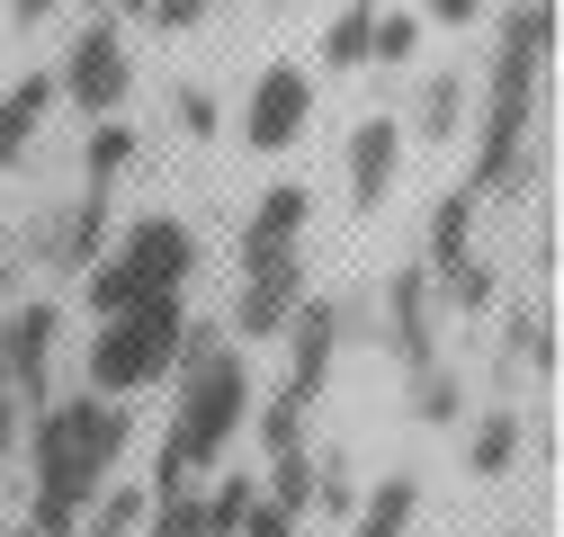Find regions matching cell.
Returning <instances> with one entry per match:
<instances>
[{
    "instance_id": "cell-34",
    "label": "cell",
    "mask_w": 564,
    "mask_h": 537,
    "mask_svg": "<svg viewBox=\"0 0 564 537\" xmlns=\"http://www.w3.org/2000/svg\"><path fill=\"white\" fill-rule=\"evenodd\" d=\"M19 421H28V413H19V394H10V368H0V457H10V439H19Z\"/></svg>"
},
{
    "instance_id": "cell-5",
    "label": "cell",
    "mask_w": 564,
    "mask_h": 537,
    "mask_svg": "<svg viewBox=\"0 0 564 537\" xmlns=\"http://www.w3.org/2000/svg\"><path fill=\"white\" fill-rule=\"evenodd\" d=\"M180 296H153V305H126V314H108L99 331H90V368H82V385L90 394H144V385H162L171 368H180Z\"/></svg>"
},
{
    "instance_id": "cell-12",
    "label": "cell",
    "mask_w": 564,
    "mask_h": 537,
    "mask_svg": "<svg viewBox=\"0 0 564 537\" xmlns=\"http://www.w3.org/2000/svg\"><path fill=\"white\" fill-rule=\"evenodd\" d=\"M340 171H349V207L377 216L394 197V179H403V117H359V125H349Z\"/></svg>"
},
{
    "instance_id": "cell-17",
    "label": "cell",
    "mask_w": 564,
    "mask_h": 537,
    "mask_svg": "<svg viewBox=\"0 0 564 537\" xmlns=\"http://www.w3.org/2000/svg\"><path fill=\"white\" fill-rule=\"evenodd\" d=\"M520 448H529V430H520V403H492V413H475V430H466V465L484 484H502L511 465H520Z\"/></svg>"
},
{
    "instance_id": "cell-3",
    "label": "cell",
    "mask_w": 564,
    "mask_h": 537,
    "mask_svg": "<svg viewBox=\"0 0 564 537\" xmlns=\"http://www.w3.org/2000/svg\"><path fill=\"white\" fill-rule=\"evenodd\" d=\"M555 63V0H511L502 36H492V73H484V117H475V197H520L529 188V125H538V90Z\"/></svg>"
},
{
    "instance_id": "cell-27",
    "label": "cell",
    "mask_w": 564,
    "mask_h": 537,
    "mask_svg": "<svg viewBox=\"0 0 564 537\" xmlns=\"http://www.w3.org/2000/svg\"><path fill=\"white\" fill-rule=\"evenodd\" d=\"M260 502H278L288 519H305V502H314V457H305V448L269 457V475H260Z\"/></svg>"
},
{
    "instance_id": "cell-37",
    "label": "cell",
    "mask_w": 564,
    "mask_h": 537,
    "mask_svg": "<svg viewBox=\"0 0 564 537\" xmlns=\"http://www.w3.org/2000/svg\"><path fill=\"white\" fill-rule=\"evenodd\" d=\"M511 537H538V528H511Z\"/></svg>"
},
{
    "instance_id": "cell-7",
    "label": "cell",
    "mask_w": 564,
    "mask_h": 537,
    "mask_svg": "<svg viewBox=\"0 0 564 537\" xmlns=\"http://www.w3.org/2000/svg\"><path fill=\"white\" fill-rule=\"evenodd\" d=\"M368 322H377V350H394L403 368L440 359V287H431V268H421V260L386 268L377 296H368Z\"/></svg>"
},
{
    "instance_id": "cell-16",
    "label": "cell",
    "mask_w": 564,
    "mask_h": 537,
    "mask_svg": "<svg viewBox=\"0 0 564 537\" xmlns=\"http://www.w3.org/2000/svg\"><path fill=\"white\" fill-rule=\"evenodd\" d=\"M45 117H54V73H19L10 90H0V171H10V162L36 144Z\"/></svg>"
},
{
    "instance_id": "cell-19",
    "label": "cell",
    "mask_w": 564,
    "mask_h": 537,
    "mask_svg": "<svg viewBox=\"0 0 564 537\" xmlns=\"http://www.w3.org/2000/svg\"><path fill=\"white\" fill-rule=\"evenodd\" d=\"M448 144V134H466V81L457 73H431L421 81V99H412V125H403V144Z\"/></svg>"
},
{
    "instance_id": "cell-8",
    "label": "cell",
    "mask_w": 564,
    "mask_h": 537,
    "mask_svg": "<svg viewBox=\"0 0 564 537\" xmlns=\"http://www.w3.org/2000/svg\"><path fill=\"white\" fill-rule=\"evenodd\" d=\"M305 125H314V73L305 63H269L251 81V99H242V144L288 153V144H305Z\"/></svg>"
},
{
    "instance_id": "cell-4",
    "label": "cell",
    "mask_w": 564,
    "mask_h": 537,
    "mask_svg": "<svg viewBox=\"0 0 564 537\" xmlns=\"http://www.w3.org/2000/svg\"><path fill=\"white\" fill-rule=\"evenodd\" d=\"M197 278V233L180 216H144V224H126L108 233V251L82 268V296H90V322L126 314V305H153V296H180Z\"/></svg>"
},
{
    "instance_id": "cell-21",
    "label": "cell",
    "mask_w": 564,
    "mask_h": 537,
    "mask_svg": "<svg viewBox=\"0 0 564 537\" xmlns=\"http://www.w3.org/2000/svg\"><path fill=\"white\" fill-rule=\"evenodd\" d=\"M403 376H412V421H431V430L466 421V376H457L448 359H421V368H403Z\"/></svg>"
},
{
    "instance_id": "cell-38",
    "label": "cell",
    "mask_w": 564,
    "mask_h": 537,
    "mask_svg": "<svg viewBox=\"0 0 564 537\" xmlns=\"http://www.w3.org/2000/svg\"><path fill=\"white\" fill-rule=\"evenodd\" d=\"M269 10H288V0H269Z\"/></svg>"
},
{
    "instance_id": "cell-26",
    "label": "cell",
    "mask_w": 564,
    "mask_h": 537,
    "mask_svg": "<svg viewBox=\"0 0 564 537\" xmlns=\"http://www.w3.org/2000/svg\"><path fill=\"white\" fill-rule=\"evenodd\" d=\"M368 28H377V0H349L323 28V73H368Z\"/></svg>"
},
{
    "instance_id": "cell-33",
    "label": "cell",
    "mask_w": 564,
    "mask_h": 537,
    "mask_svg": "<svg viewBox=\"0 0 564 537\" xmlns=\"http://www.w3.org/2000/svg\"><path fill=\"white\" fill-rule=\"evenodd\" d=\"M412 19H440V28H466V19H484V0H421Z\"/></svg>"
},
{
    "instance_id": "cell-32",
    "label": "cell",
    "mask_w": 564,
    "mask_h": 537,
    "mask_svg": "<svg viewBox=\"0 0 564 537\" xmlns=\"http://www.w3.org/2000/svg\"><path fill=\"white\" fill-rule=\"evenodd\" d=\"M242 537H296V519L278 511V502H251V519H242Z\"/></svg>"
},
{
    "instance_id": "cell-36",
    "label": "cell",
    "mask_w": 564,
    "mask_h": 537,
    "mask_svg": "<svg viewBox=\"0 0 564 537\" xmlns=\"http://www.w3.org/2000/svg\"><path fill=\"white\" fill-rule=\"evenodd\" d=\"M10 287H19V278H10V260H0V305H10Z\"/></svg>"
},
{
    "instance_id": "cell-22",
    "label": "cell",
    "mask_w": 564,
    "mask_h": 537,
    "mask_svg": "<svg viewBox=\"0 0 564 537\" xmlns=\"http://www.w3.org/2000/svg\"><path fill=\"white\" fill-rule=\"evenodd\" d=\"M134 171V125H117V117H90V144H82V188H108L117 197V179Z\"/></svg>"
},
{
    "instance_id": "cell-9",
    "label": "cell",
    "mask_w": 564,
    "mask_h": 537,
    "mask_svg": "<svg viewBox=\"0 0 564 537\" xmlns=\"http://www.w3.org/2000/svg\"><path fill=\"white\" fill-rule=\"evenodd\" d=\"M108 233H117V207H108V188H82L63 216H45V224L28 233V260H36V268H63V278H82V268L108 251Z\"/></svg>"
},
{
    "instance_id": "cell-10",
    "label": "cell",
    "mask_w": 564,
    "mask_h": 537,
    "mask_svg": "<svg viewBox=\"0 0 564 537\" xmlns=\"http://www.w3.org/2000/svg\"><path fill=\"white\" fill-rule=\"evenodd\" d=\"M54 350H63V314L54 305H19L10 322H0V368H10L19 413L54 403Z\"/></svg>"
},
{
    "instance_id": "cell-40",
    "label": "cell",
    "mask_w": 564,
    "mask_h": 537,
    "mask_svg": "<svg viewBox=\"0 0 564 537\" xmlns=\"http://www.w3.org/2000/svg\"><path fill=\"white\" fill-rule=\"evenodd\" d=\"M134 537H144V528H134Z\"/></svg>"
},
{
    "instance_id": "cell-25",
    "label": "cell",
    "mask_w": 564,
    "mask_h": 537,
    "mask_svg": "<svg viewBox=\"0 0 564 537\" xmlns=\"http://www.w3.org/2000/svg\"><path fill=\"white\" fill-rule=\"evenodd\" d=\"M144 511H153L144 484H99L90 511H82V537H134V528H144Z\"/></svg>"
},
{
    "instance_id": "cell-1",
    "label": "cell",
    "mask_w": 564,
    "mask_h": 537,
    "mask_svg": "<svg viewBox=\"0 0 564 537\" xmlns=\"http://www.w3.org/2000/svg\"><path fill=\"white\" fill-rule=\"evenodd\" d=\"M251 359L234 350L225 322H180V368H171V430L153 457L144 493H188L234 457V439L251 430Z\"/></svg>"
},
{
    "instance_id": "cell-39",
    "label": "cell",
    "mask_w": 564,
    "mask_h": 537,
    "mask_svg": "<svg viewBox=\"0 0 564 537\" xmlns=\"http://www.w3.org/2000/svg\"><path fill=\"white\" fill-rule=\"evenodd\" d=\"M0 10H10V0H0Z\"/></svg>"
},
{
    "instance_id": "cell-20",
    "label": "cell",
    "mask_w": 564,
    "mask_h": 537,
    "mask_svg": "<svg viewBox=\"0 0 564 537\" xmlns=\"http://www.w3.org/2000/svg\"><path fill=\"white\" fill-rule=\"evenodd\" d=\"M431 287H440V314H492V305H502V278H492V260H484V251L431 268Z\"/></svg>"
},
{
    "instance_id": "cell-24",
    "label": "cell",
    "mask_w": 564,
    "mask_h": 537,
    "mask_svg": "<svg viewBox=\"0 0 564 537\" xmlns=\"http://www.w3.org/2000/svg\"><path fill=\"white\" fill-rule=\"evenodd\" d=\"M475 207H484L475 188H448L440 207H431V260H421V268H448V260L475 251Z\"/></svg>"
},
{
    "instance_id": "cell-31",
    "label": "cell",
    "mask_w": 564,
    "mask_h": 537,
    "mask_svg": "<svg viewBox=\"0 0 564 537\" xmlns=\"http://www.w3.org/2000/svg\"><path fill=\"white\" fill-rule=\"evenodd\" d=\"M206 10H216V0H153V10H144V19H153L162 36H180V28H197Z\"/></svg>"
},
{
    "instance_id": "cell-35",
    "label": "cell",
    "mask_w": 564,
    "mask_h": 537,
    "mask_svg": "<svg viewBox=\"0 0 564 537\" xmlns=\"http://www.w3.org/2000/svg\"><path fill=\"white\" fill-rule=\"evenodd\" d=\"M54 10H63V0H10V19H19V28H45Z\"/></svg>"
},
{
    "instance_id": "cell-14",
    "label": "cell",
    "mask_w": 564,
    "mask_h": 537,
    "mask_svg": "<svg viewBox=\"0 0 564 537\" xmlns=\"http://www.w3.org/2000/svg\"><path fill=\"white\" fill-rule=\"evenodd\" d=\"M305 224H314V197H305L296 179L260 188V207H251V224H242V268H251V260H278V251H305Z\"/></svg>"
},
{
    "instance_id": "cell-15",
    "label": "cell",
    "mask_w": 564,
    "mask_h": 537,
    "mask_svg": "<svg viewBox=\"0 0 564 537\" xmlns=\"http://www.w3.org/2000/svg\"><path fill=\"white\" fill-rule=\"evenodd\" d=\"M520 368L555 376V314L546 305H511L502 314V385H520Z\"/></svg>"
},
{
    "instance_id": "cell-11",
    "label": "cell",
    "mask_w": 564,
    "mask_h": 537,
    "mask_svg": "<svg viewBox=\"0 0 564 537\" xmlns=\"http://www.w3.org/2000/svg\"><path fill=\"white\" fill-rule=\"evenodd\" d=\"M296 305H305V251L251 260V268H242V287H234V322H225V331H242V341H278Z\"/></svg>"
},
{
    "instance_id": "cell-2",
    "label": "cell",
    "mask_w": 564,
    "mask_h": 537,
    "mask_svg": "<svg viewBox=\"0 0 564 537\" xmlns=\"http://www.w3.org/2000/svg\"><path fill=\"white\" fill-rule=\"evenodd\" d=\"M134 448V413L117 394H54L28 413V457H36V484H28V528L36 537H82L90 493L117 475V457Z\"/></svg>"
},
{
    "instance_id": "cell-6",
    "label": "cell",
    "mask_w": 564,
    "mask_h": 537,
    "mask_svg": "<svg viewBox=\"0 0 564 537\" xmlns=\"http://www.w3.org/2000/svg\"><path fill=\"white\" fill-rule=\"evenodd\" d=\"M134 90V54H126V28L117 19H90L54 63V99H73L82 117H117Z\"/></svg>"
},
{
    "instance_id": "cell-28",
    "label": "cell",
    "mask_w": 564,
    "mask_h": 537,
    "mask_svg": "<svg viewBox=\"0 0 564 537\" xmlns=\"http://www.w3.org/2000/svg\"><path fill=\"white\" fill-rule=\"evenodd\" d=\"M305 511H323V519H349V511H359V475H349L340 448L314 457V502H305Z\"/></svg>"
},
{
    "instance_id": "cell-23",
    "label": "cell",
    "mask_w": 564,
    "mask_h": 537,
    "mask_svg": "<svg viewBox=\"0 0 564 537\" xmlns=\"http://www.w3.org/2000/svg\"><path fill=\"white\" fill-rule=\"evenodd\" d=\"M305 421H314V403H305L296 385H278L269 403H251V439H260L269 457H288V448H305Z\"/></svg>"
},
{
    "instance_id": "cell-30",
    "label": "cell",
    "mask_w": 564,
    "mask_h": 537,
    "mask_svg": "<svg viewBox=\"0 0 564 537\" xmlns=\"http://www.w3.org/2000/svg\"><path fill=\"white\" fill-rule=\"evenodd\" d=\"M421 54V19L412 10H377V28H368V63H412Z\"/></svg>"
},
{
    "instance_id": "cell-29",
    "label": "cell",
    "mask_w": 564,
    "mask_h": 537,
    "mask_svg": "<svg viewBox=\"0 0 564 537\" xmlns=\"http://www.w3.org/2000/svg\"><path fill=\"white\" fill-rule=\"evenodd\" d=\"M171 125L188 134V144H216V134H225V108H216V90L180 81V90H171Z\"/></svg>"
},
{
    "instance_id": "cell-18",
    "label": "cell",
    "mask_w": 564,
    "mask_h": 537,
    "mask_svg": "<svg viewBox=\"0 0 564 537\" xmlns=\"http://www.w3.org/2000/svg\"><path fill=\"white\" fill-rule=\"evenodd\" d=\"M412 519H421V475H386L377 493H359V511H349L359 537H412Z\"/></svg>"
},
{
    "instance_id": "cell-13",
    "label": "cell",
    "mask_w": 564,
    "mask_h": 537,
    "mask_svg": "<svg viewBox=\"0 0 564 537\" xmlns=\"http://www.w3.org/2000/svg\"><path fill=\"white\" fill-rule=\"evenodd\" d=\"M278 341H288V385L305 394V403H323V385H332V359H340V305L332 296H305L296 314H288V331H278Z\"/></svg>"
}]
</instances>
